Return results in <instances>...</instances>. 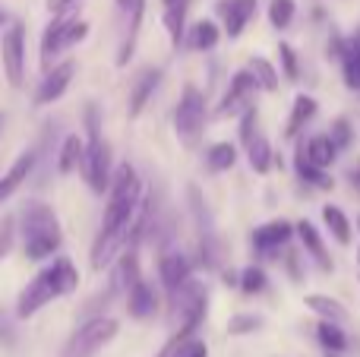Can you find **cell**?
<instances>
[{"label": "cell", "instance_id": "cell-1", "mask_svg": "<svg viewBox=\"0 0 360 357\" xmlns=\"http://www.w3.org/2000/svg\"><path fill=\"white\" fill-rule=\"evenodd\" d=\"M146 196V183L139 171L130 162H120L111 174V187H108L105 215H101V228L95 234L92 244V269L105 272L124 250H130V221L136 212L139 200Z\"/></svg>", "mask_w": 360, "mask_h": 357}, {"label": "cell", "instance_id": "cell-2", "mask_svg": "<svg viewBox=\"0 0 360 357\" xmlns=\"http://www.w3.org/2000/svg\"><path fill=\"white\" fill-rule=\"evenodd\" d=\"M76 288H79V269L73 266V259L54 257L48 266H41V269L22 285V291L16 294L13 313H16V320H32V316L41 313L48 304L73 294Z\"/></svg>", "mask_w": 360, "mask_h": 357}, {"label": "cell", "instance_id": "cell-3", "mask_svg": "<svg viewBox=\"0 0 360 357\" xmlns=\"http://www.w3.org/2000/svg\"><path fill=\"white\" fill-rule=\"evenodd\" d=\"M16 228H19V244L29 263H48L60 253L63 247V231L57 212L41 200H25L16 212Z\"/></svg>", "mask_w": 360, "mask_h": 357}, {"label": "cell", "instance_id": "cell-4", "mask_svg": "<svg viewBox=\"0 0 360 357\" xmlns=\"http://www.w3.org/2000/svg\"><path fill=\"white\" fill-rule=\"evenodd\" d=\"M82 130H86V155H82V177H86L89 190L98 196L108 193L114 174V158H111V143L101 133V108L89 101L82 111Z\"/></svg>", "mask_w": 360, "mask_h": 357}, {"label": "cell", "instance_id": "cell-5", "mask_svg": "<svg viewBox=\"0 0 360 357\" xmlns=\"http://www.w3.org/2000/svg\"><path fill=\"white\" fill-rule=\"evenodd\" d=\"M89 29L92 25L82 16H73V13L70 16H51V22L41 32V44H38V63H41V70L54 67L67 51H73L76 44L86 41Z\"/></svg>", "mask_w": 360, "mask_h": 357}, {"label": "cell", "instance_id": "cell-6", "mask_svg": "<svg viewBox=\"0 0 360 357\" xmlns=\"http://www.w3.org/2000/svg\"><path fill=\"white\" fill-rule=\"evenodd\" d=\"M205 120H209V108H205V95L196 82H186L174 105V136L184 149H196L205 136Z\"/></svg>", "mask_w": 360, "mask_h": 357}, {"label": "cell", "instance_id": "cell-7", "mask_svg": "<svg viewBox=\"0 0 360 357\" xmlns=\"http://www.w3.org/2000/svg\"><path fill=\"white\" fill-rule=\"evenodd\" d=\"M120 332V323L108 313L98 316H86L79 326L73 329V335L67 339L60 357H95L98 351H105Z\"/></svg>", "mask_w": 360, "mask_h": 357}, {"label": "cell", "instance_id": "cell-8", "mask_svg": "<svg viewBox=\"0 0 360 357\" xmlns=\"http://www.w3.org/2000/svg\"><path fill=\"white\" fill-rule=\"evenodd\" d=\"M186 200H190V215H193V225H196V250H199V266L205 269H218L221 263V238H218V228L215 219L209 212V202H205L202 190L196 183L186 187Z\"/></svg>", "mask_w": 360, "mask_h": 357}, {"label": "cell", "instance_id": "cell-9", "mask_svg": "<svg viewBox=\"0 0 360 357\" xmlns=\"http://www.w3.org/2000/svg\"><path fill=\"white\" fill-rule=\"evenodd\" d=\"M0 63H4V76L13 89L25 82V22L10 19L4 32H0Z\"/></svg>", "mask_w": 360, "mask_h": 357}, {"label": "cell", "instance_id": "cell-10", "mask_svg": "<svg viewBox=\"0 0 360 357\" xmlns=\"http://www.w3.org/2000/svg\"><path fill=\"white\" fill-rule=\"evenodd\" d=\"M256 92H259V86H256L253 73H250L247 67L237 70V73L231 76L228 89H224L221 101H218L215 117H218V120H224V117H240V114L247 111L250 105H256Z\"/></svg>", "mask_w": 360, "mask_h": 357}, {"label": "cell", "instance_id": "cell-11", "mask_svg": "<svg viewBox=\"0 0 360 357\" xmlns=\"http://www.w3.org/2000/svg\"><path fill=\"white\" fill-rule=\"evenodd\" d=\"M294 240V225L288 219H272L266 225H256L250 234V247L259 259H281L288 244Z\"/></svg>", "mask_w": 360, "mask_h": 357}, {"label": "cell", "instance_id": "cell-12", "mask_svg": "<svg viewBox=\"0 0 360 357\" xmlns=\"http://www.w3.org/2000/svg\"><path fill=\"white\" fill-rule=\"evenodd\" d=\"M76 70H79V63H76L73 57H60L54 67L44 70V76L35 86V98H32L35 108H48V105H54V101H60L63 95H67V89L73 86Z\"/></svg>", "mask_w": 360, "mask_h": 357}, {"label": "cell", "instance_id": "cell-13", "mask_svg": "<svg viewBox=\"0 0 360 357\" xmlns=\"http://www.w3.org/2000/svg\"><path fill=\"white\" fill-rule=\"evenodd\" d=\"M193 259L186 257L180 247H168V250L158 253V285H162L165 297L177 294L186 282L193 278Z\"/></svg>", "mask_w": 360, "mask_h": 357}, {"label": "cell", "instance_id": "cell-14", "mask_svg": "<svg viewBox=\"0 0 360 357\" xmlns=\"http://www.w3.org/2000/svg\"><path fill=\"white\" fill-rule=\"evenodd\" d=\"M162 79H165V70L155 67V63H149V67L139 70L136 79L130 82V95H127V117L136 120L139 114L149 108L152 95H155L158 86H162Z\"/></svg>", "mask_w": 360, "mask_h": 357}, {"label": "cell", "instance_id": "cell-15", "mask_svg": "<svg viewBox=\"0 0 360 357\" xmlns=\"http://www.w3.org/2000/svg\"><path fill=\"white\" fill-rule=\"evenodd\" d=\"M294 238L300 240V247H304L307 259H313V266H316L323 275H332V272H335V263H332L329 250H326L323 231H319V228L313 225L310 219H300L297 225H294Z\"/></svg>", "mask_w": 360, "mask_h": 357}, {"label": "cell", "instance_id": "cell-16", "mask_svg": "<svg viewBox=\"0 0 360 357\" xmlns=\"http://www.w3.org/2000/svg\"><path fill=\"white\" fill-rule=\"evenodd\" d=\"M124 304H127V313H130L133 320H139V323L158 316V313H162V307H165V304H162V291H158L149 278H139V282L124 294Z\"/></svg>", "mask_w": 360, "mask_h": 357}, {"label": "cell", "instance_id": "cell-17", "mask_svg": "<svg viewBox=\"0 0 360 357\" xmlns=\"http://www.w3.org/2000/svg\"><path fill=\"white\" fill-rule=\"evenodd\" d=\"M256 6H259V0H218L215 4L218 19H221V32L231 41L247 32L250 19L256 16Z\"/></svg>", "mask_w": 360, "mask_h": 357}, {"label": "cell", "instance_id": "cell-18", "mask_svg": "<svg viewBox=\"0 0 360 357\" xmlns=\"http://www.w3.org/2000/svg\"><path fill=\"white\" fill-rule=\"evenodd\" d=\"M35 164H38V155L32 149H22L16 158H13V164L0 174V209L10 202V196L16 193L22 183H29V177L35 174Z\"/></svg>", "mask_w": 360, "mask_h": 357}, {"label": "cell", "instance_id": "cell-19", "mask_svg": "<svg viewBox=\"0 0 360 357\" xmlns=\"http://www.w3.org/2000/svg\"><path fill=\"white\" fill-rule=\"evenodd\" d=\"M120 13H127V32L117 48V67H127L139 44V32H143V19H146V0H127V4L120 6Z\"/></svg>", "mask_w": 360, "mask_h": 357}, {"label": "cell", "instance_id": "cell-20", "mask_svg": "<svg viewBox=\"0 0 360 357\" xmlns=\"http://www.w3.org/2000/svg\"><path fill=\"white\" fill-rule=\"evenodd\" d=\"M316 114H319V101L307 92H297L294 95L291 114H288V120H285V139H300Z\"/></svg>", "mask_w": 360, "mask_h": 357}, {"label": "cell", "instance_id": "cell-21", "mask_svg": "<svg viewBox=\"0 0 360 357\" xmlns=\"http://www.w3.org/2000/svg\"><path fill=\"white\" fill-rule=\"evenodd\" d=\"M221 38H224V32L215 19H196V22H190L184 32V48L202 54V51H215Z\"/></svg>", "mask_w": 360, "mask_h": 357}, {"label": "cell", "instance_id": "cell-22", "mask_svg": "<svg viewBox=\"0 0 360 357\" xmlns=\"http://www.w3.org/2000/svg\"><path fill=\"white\" fill-rule=\"evenodd\" d=\"M82 155H86V136H79V133H70V136L60 143L57 155H54L57 174H60V177L76 174V171L82 168Z\"/></svg>", "mask_w": 360, "mask_h": 357}, {"label": "cell", "instance_id": "cell-23", "mask_svg": "<svg viewBox=\"0 0 360 357\" xmlns=\"http://www.w3.org/2000/svg\"><path fill=\"white\" fill-rule=\"evenodd\" d=\"M294 171H297V177L307 183V187L313 190H323V193H329L332 187H335V177L329 174V168H319V164H313L310 158L304 155V149H294Z\"/></svg>", "mask_w": 360, "mask_h": 357}, {"label": "cell", "instance_id": "cell-24", "mask_svg": "<svg viewBox=\"0 0 360 357\" xmlns=\"http://www.w3.org/2000/svg\"><path fill=\"white\" fill-rule=\"evenodd\" d=\"M162 6H165L162 22H165V32H168V41L174 51H180L184 32H186V10H190V0H165Z\"/></svg>", "mask_w": 360, "mask_h": 357}, {"label": "cell", "instance_id": "cell-25", "mask_svg": "<svg viewBox=\"0 0 360 357\" xmlns=\"http://www.w3.org/2000/svg\"><path fill=\"white\" fill-rule=\"evenodd\" d=\"M297 145L304 149V155L310 158L313 164H319V168H332V164L338 162V145L329 139V133H316V136L297 139Z\"/></svg>", "mask_w": 360, "mask_h": 357}, {"label": "cell", "instance_id": "cell-26", "mask_svg": "<svg viewBox=\"0 0 360 357\" xmlns=\"http://www.w3.org/2000/svg\"><path fill=\"white\" fill-rule=\"evenodd\" d=\"M338 67H342V79L351 92H360V25L348 35L345 44V54L338 57Z\"/></svg>", "mask_w": 360, "mask_h": 357}, {"label": "cell", "instance_id": "cell-27", "mask_svg": "<svg viewBox=\"0 0 360 357\" xmlns=\"http://www.w3.org/2000/svg\"><path fill=\"white\" fill-rule=\"evenodd\" d=\"M323 225H326V231L335 238V244H342V247H351V240H354V225H351V219L345 215V209L342 206H323Z\"/></svg>", "mask_w": 360, "mask_h": 357}, {"label": "cell", "instance_id": "cell-28", "mask_svg": "<svg viewBox=\"0 0 360 357\" xmlns=\"http://www.w3.org/2000/svg\"><path fill=\"white\" fill-rule=\"evenodd\" d=\"M237 145L228 143V139H221V143H212L209 149H205V171L209 174H224V171H231L237 164Z\"/></svg>", "mask_w": 360, "mask_h": 357}, {"label": "cell", "instance_id": "cell-29", "mask_svg": "<svg viewBox=\"0 0 360 357\" xmlns=\"http://www.w3.org/2000/svg\"><path fill=\"white\" fill-rule=\"evenodd\" d=\"M243 149H247V162H250V168H253L256 174H269V171H272L275 152H272V143L266 139V133H256Z\"/></svg>", "mask_w": 360, "mask_h": 357}, {"label": "cell", "instance_id": "cell-30", "mask_svg": "<svg viewBox=\"0 0 360 357\" xmlns=\"http://www.w3.org/2000/svg\"><path fill=\"white\" fill-rule=\"evenodd\" d=\"M316 342L332 354H345L348 351V332H345L342 323L332 320H319L316 323Z\"/></svg>", "mask_w": 360, "mask_h": 357}, {"label": "cell", "instance_id": "cell-31", "mask_svg": "<svg viewBox=\"0 0 360 357\" xmlns=\"http://www.w3.org/2000/svg\"><path fill=\"white\" fill-rule=\"evenodd\" d=\"M247 70L253 73V79H256V86H259V92H278L281 73L275 70V63L269 60V57H250V60H247Z\"/></svg>", "mask_w": 360, "mask_h": 357}, {"label": "cell", "instance_id": "cell-32", "mask_svg": "<svg viewBox=\"0 0 360 357\" xmlns=\"http://www.w3.org/2000/svg\"><path fill=\"white\" fill-rule=\"evenodd\" d=\"M304 304L319 320H332V323H342V326L348 323V310L342 307V301H335V297H329V294H307Z\"/></svg>", "mask_w": 360, "mask_h": 357}, {"label": "cell", "instance_id": "cell-33", "mask_svg": "<svg viewBox=\"0 0 360 357\" xmlns=\"http://www.w3.org/2000/svg\"><path fill=\"white\" fill-rule=\"evenodd\" d=\"M237 288H240L247 297L262 294V291L269 288V275H266V269H262L259 263H250V266H243V269L237 272Z\"/></svg>", "mask_w": 360, "mask_h": 357}, {"label": "cell", "instance_id": "cell-34", "mask_svg": "<svg viewBox=\"0 0 360 357\" xmlns=\"http://www.w3.org/2000/svg\"><path fill=\"white\" fill-rule=\"evenodd\" d=\"M266 16L272 22V29H291L294 19H297V0H269Z\"/></svg>", "mask_w": 360, "mask_h": 357}, {"label": "cell", "instance_id": "cell-35", "mask_svg": "<svg viewBox=\"0 0 360 357\" xmlns=\"http://www.w3.org/2000/svg\"><path fill=\"white\" fill-rule=\"evenodd\" d=\"M19 240V228H16V215H0V263H4L6 257L13 253V247H16Z\"/></svg>", "mask_w": 360, "mask_h": 357}, {"label": "cell", "instance_id": "cell-36", "mask_svg": "<svg viewBox=\"0 0 360 357\" xmlns=\"http://www.w3.org/2000/svg\"><path fill=\"white\" fill-rule=\"evenodd\" d=\"M262 326H266V320H262L259 313H234L228 320L231 335H253V332H259Z\"/></svg>", "mask_w": 360, "mask_h": 357}, {"label": "cell", "instance_id": "cell-37", "mask_svg": "<svg viewBox=\"0 0 360 357\" xmlns=\"http://www.w3.org/2000/svg\"><path fill=\"white\" fill-rule=\"evenodd\" d=\"M278 63H281V76H285L288 82H297L300 60H297V51H294L288 41H278Z\"/></svg>", "mask_w": 360, "mask_h": 357}, {"label": "cell", "instance_id": "cell-38", "mask_svg": "<svg viewBox=\"0 0 360 357\" xmlns=\"http://www.w3.org/2000/svg\"><path fill=\"white\" fill-rule=\"evenodd\" d=\"M329 139L338 145V152L351 149V143H354V126H351L348 117H335L329 124Z\"/></svg>", "mask_w": 360, "mask_h": 357}, {"label": "cell", "instance_id": "cell-39", "mask_svg": "<svg viewBox=\"0 0 360 357\" xmlns=\"http://www.w3.org/2000/svg\"><path fill=\"white\" fill-rule=\"evenodd\" d=\"M304 263H307V253L294 250V247L288 244L285 257H281V266H285V272H288L291 282H304Z\"/></svg>", "mask_w": 360, "mask_h": 357}, {"label": "cell", "instance_id": "cell-40", "mask_svg": "<svg viewBox=\"0 0 360 357\" xmlns=\"http://www.w3.org/2000/svg\"><path fill=\"white\" fill-rule=\"evenodd\" d=\"M237 126H240V145H247L250 139L259 133V108L256 105H250L247 111L237 117Z\"/></svg>", "mask_w": 360, "mask_h": 357}, {"label": "cell", "instance_id": "cell-41", "mask_svg": "<svg viewBox=\"0 0 360 357\" xmlns=\"http://www.w3.org/2000/svg\"><path fill=\"white\" fill-rule=\"evenodd\" d=\"M174 357H209V345H205L199 335H193V339H186L184 345L177 348Z\"/></svg>", "mask_w": 360, "mask_h": 357}, {"label": "cell", "instance_id": "cell-42", "mask_svg": "<svg viewBox=\"0 0 360 357\" xmlns=\"http://www.w3.org/2000/svg\"><path fill=\"white\" fill-rule=\"evenodd\" d=\"M51 16H70V13L79 6V0H44Z\"/></svg>", "mask_w": 360, "mask_h": 357}, {"label": "cell", "instance_id": "cell-43", "mask_svg": "<svg viewBox=\"0 0 360 357\" xmlns=\"http://www.w3.org/2000/svg\"><path fill=\"white\" fill-rule=\"evenodd\" d=\"M348 181H351V187H354V190H360V162H354L348 168Z\"/></svg>", "mask_w": 360, "mask_h": 357}, {"label": "cell", "instance_id": "cell-44", "mask_svg": "<svg viewBox=\"0 0 360 357\" xmlns=\"http://www.w3.org/2000/svg\"><path fill=\"white\" fill-rule=\"evenodd\" d=\"M6 25H10V13H6V6L0 4V32H4Z\"/></svg>", "mask_w": 360, "mask_h": 357}, {"label": "cell", "instance_id": "cell-45", "mask_svg": "<svg viewBox=\"0 0 360 357\" xmlns=\"http://www.w3.org/2000/svg\"><path fill=\"white\" fill-rule=\"evenodd\" d=\"M4 120H6V117H4V114H0V130H4Z\"/></svg>", "mask_w": 360, "mask_h": 357}, {"label": "cell", "instance_id": "cell-46", "mask_svg": "<svg viewBox=\"0 0 360 357\" xmlns=\"http://www.w3.org/2000/svg\"><path fill=\"white\" fill-rule=\"evenodd\" d=\"M127 4V0H117V10H120V6H124Z\"/></svg>", "mask_w": 360, "mask_h": 357}, {"label": "cell", "instance_id": "cell-47", "mask_svg": "<svg viewBox=\"0 0 360 357\" xmlns=\"http://www.w3.org/2000/svg\"><path fill=\"white\" fill-rule=\"evenodd\" d=\"M357 231H360V215H357Z\"/></svg>", "mask_w": 360, "mask_h": 357}, {"label": "cell", "instance_id": "cell-48", "mask_svg": "<svg viewBox=\"0 0 360 357\" xmlns=\"http://www.w3.org/2000/svg\"><path fill=\"white\" fill-rule=\"evenodd\" d=\"M329 357H342V354H332V351H329Z\"/></svg>", "mask_w": 360, "mask_h": 357}, {"label": "cell", "instance_id": "cell-49", "mask_svg": "<svg viewBox=\"0 0 360 357\" xmlns=\"http://www.w3.org/2000/svg\"><path fill=\"white\" fill-rule=\"evenodd\" d=\"M357 263H360V250H357Z\"/></svg>", "mask_w": 360, "mask_h": 357}, {"label": "cell", "instance_id": "cell-50", "mask_svg": "<svg viewBox=\"0 0 360 357\" xmlns=\"http://www.w3.org/2000/svg\"><path fill=\"white\" fill-rule=\"evenodd\" d=\"M0 320H4V310H0Z\"/></svg>", "mask_w": 360, "mask_h": 357}, {"label": "cell", "instance_id": "cell-51", "mask_svg": "<svg viewBox=\"0 0 360 357\" xmlns=\"http://www.w3.org/2000/svg\"><path fill=\"white\" fill-rule=\"evenodd\" d=\"M162 4H165V0H162Z\"/></svg>", "mask_w": 360, "mask_h": 357}]
</instances>
